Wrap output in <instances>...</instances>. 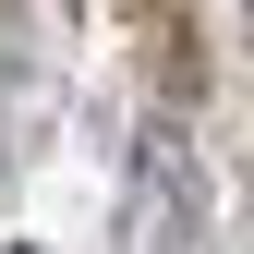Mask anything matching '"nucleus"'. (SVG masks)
I'll return each mask as SVG.
<instances>
[{
	"label": "nucleus",
	"mask_w": 254,
	"mask_h": 254,
	"mask_svg": "<svg viewBox=\"0 0 254 254\" xmlns=\"http://www.w3.org/2000/svg\"><path fill=\"white\" fill-rule=\"evenodd\" d=\"M194 157H182L170 133H145L133 157V206H121V254H194Z\"/></svg>",
	"instance_id": "obj_1"
}]
</instances>
